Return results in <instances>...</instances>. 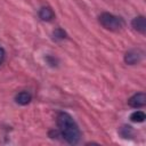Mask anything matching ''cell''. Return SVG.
I'll return each instance as SVG.
<instances>
[{
    "label": "cell",
    "instance_id": "obj_1",
    "mask_svg": "<svg viewBox=\"0 0 146 146\" xmlns=\"http://www.w3.org/2000/svg\"><path fill=\"white\" fill-rule=\"evenodd\" d=\"M57 125L60 136L68 144H76L80 139V130L73 117L65 112H62L57 116Z\"/></svg>",
    "mask_w": 146,
    "mask_h": 146
},
{
    "label": "cell",
    "instance_id": "obj_2",
    "mask_svg": "<svg viewBox=\"0 0 146 146\" xmlns=\"http://www.w3.org/2000/svg\"><path fill=\"white\" fill-rule=\"evenodd\" d=\"M99 23L103 27L110 31H119L124 26V22L121 17L110 13H103L99 16Z\"/></svg>",
    "mask_w": 146,
    "mask_h": 146
},
{
    "label": "cell",
    "instance_id": "obj_3",
    "mask_svg": "<svg viewBox=\"0 0 146 146\" xmlns=\"http://www.w3.org/2000/svg\"><path fill=\"white\" fill-rule=\"evenodd\" d=\"M128 104H129V106H131L133 108L143 107L146 104V95L144 92H137L129 98Z\"/></svg>",
    "mask_w": 146,
    "mask_h": 146
},
{
    "label": "cell",
    "instance_id": "obj_4",
    "mask_svg": "<svg viewBox=\"0 0 146 146\" xmlns=\"http://www.w3.org/2000/svg\"><path fill=\"white\" fill-rule=\"evenodd\" d=\"M131 25L137 32H139L141 34H145V32H146V22H145V17L144 16L135 17L132 19V22H131Z\"/></svg>",
    "mask_w": 146,
    "mask_h": 146
},
{
    "label": "cell",
    "instance_id": "obj_5",
    "mask_svg": "<svg viewBox=\"0 0 146 146\" xmlns=\"http://www.w3.org/2000/svg\"><path fill=\"white\" fill-rule=\"evenodd\" d=\"M140 58H141V54L138 50H130L125 54L124 62L129 65H135L140 60Z\"/></svg>",
    "mask_w": 146,
    "mask_h": 146
},
{
    "label": "cell",
    "instance_id": "obj_6",
    "mask_svg": "<svg viewBox=\"0 0 146 146\" xmlns=\"http://www.w3.org/2000/svg\"><path fill=\"white\" fill-rule=\"evenodd\" d=\"M31 95L27 92V91H21V92H18L17 95H16V97H15V100H16V103L17 104H19V105H27L30 102H31Z\"/></svg>",
    "mask_w": 146,
    "mask_h": 146
},
{
    "label": "cell",
    "instance_id": "obj_7",
    "mask_svg": "<svg viewBox=\"0 0 146 146\" xmlns=\"http://www.w3.org/2000/svg\"><path fill=\"white\" fill-rule=\"evenodd\" d=\"M39 17L42 19V21H51L54 17H55V14L54 11L49 8V7H42L40 10H39Z\"/></svg>",
    "mask_w": 146,
    "mask_h": 146
},
{
    "label": "cell",
    "instance_id": "obj_8",
    "mask_svg": "<svg viewBox=\"0 0 146 146\" xmlns=\"http://www.w3.org/2000/svg\"><path fill=\"white\" fill-rule=\"evenodd\" d=\"M145 113L143 112V111H136V112H133L131 115H130V120L132 121V122H137V123H140V122H143L144 120H145Z\"/></svg>",
    "mask_w": 146,
    "mask_h": 146
},
{
    "label": "cell",
    "instance_id": "obj_9",
    "mask_svg": "<svg viewBox=\"0 0 146 146\" xmlns=\"http://www.w3.org/2000/svg\"><path fill=\"white\" fill-rule=\"evenodd\" d=\"M54 38H55L56 40L64 39V38H65V32H64L63 30H60V29H57V30L54 31Z\"/></svg>",
    "mask_w": 146,
    "mask_h": 146
},
{
    "label": "cell",
    "instance_id": "obj_10",
    "mask_svg": "<svg viewBox=\"0 0 146 146\" xmlns=\"http://www.w3.org/2000/svg\"><path fill=\"white\" fill-rule=\"evenodd\" d=\"M5 50H3V48H0V65L3 63V60H5Z\"/></svg>",
    "mask_w": 146,
    "mask_h": 146
}]
</instances>
